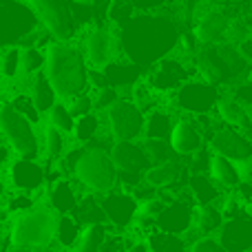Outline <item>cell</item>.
Returning a JSON list of instances; mask_svg holds the SVG:
<instances>
[{"label":"cell","instance_id":"obj_1","mask_svg":"<svg viewBox=\"0 0 252 252\" xmlns=\"http://www.w3.org/2000/svg\"><path fill=\"white\" fill-rule=\"evenodd\" d=\"M120 53L130 62L153 66L157 60L173 53L179 42V27L173 16L157 11H139L118 33Z\"/></svg>","mask_w":252,"mask_h":252},{"label":"cell","instance_id":"obj_2","mask_svg":"<svg viewBox=\"0 0 252 252\" xmlns=\"http://www.w3.org/2000/svg\"><path fill=\"white\" fill-rule=\"evenodd\" d=\"M47 62H44V73L49 82L53 84L58 97L69 100L78 93L89 89V66L84 60V53L75 49L73 44L56 40L49 42L47 49Z\"/></svg>","mask_w":252,"mask_h":252},{"label":"cell","instance_id":"obj_3","mask_svg":"<svg viewBox=\"0 0 252 252\" xmlns=\"http://www.w3.org/2000/svg\"><path fill=\"white\" fill-rule=\"evenodd\" d=\"M56 223L58 213L51 204H35L33 208L18 215V219L11 223L9 239L13 250H35L49 248L56 239Z\"/></svg>","mask_w":252,"mask_h":252},{"label":"cell","instance_id":"obj_4","mask_svg":"<svg viewBox=\"0 0 252 252\" xmlns=\"http://www.w3.org/2000/svg\"><path fill=\"white\" fill-rule=\"evenodd\" d=\"M73 177L89 188L91 192H109L118 186V166H115L111 151L102 144H87L82 146L73 168Z\"/></svg>","mask_w":252,"mask_h":252},{"label":"cell","instance_id":"obj_5","mask_svg":"<svg viewBox=\"0 0 252 252\" xmlns=\"http://www.w3.org/2000/svg\"><path fill=\"white\" fill-rule=\"evenodd\" d=\"M0 133L4 135L7 144L18 157H27V159L40 157V142L33 122L18 113L11 104L0 106Z\"/></svg>","mask_w":252,"mask_h":252},{"label":"cell","instance_id":"obj_6","mask_svg":"<svg viewBox=\"0 0 252 252\" xmlns=\"http://www.w3.org/2000/svg\"><path fill=\"white\" fill-rule=\"evenodd\" d=\"M38 25L42 22L27 0H0V47L20 44Z\"/></svg>","mask_w":252,"mask_h":252},{"label":"cell","instance_id":"obj_7","mask_svg":"<svg viewBox=\"0 0 252 252\" xmlns=\"http://www.w3.org/2000/svg\"><path fill=\"white\" fill-rule=\"evenodd\" d=\"M195 58H188L184 53L182 56L168 53L153 64V69L146 75V82L164 95H173L186 80L195 78Z\"/></svg>","mask_w":252,"mask_h":252},{"label":"cell","instance_id":"obj_8","mask_svg":"<svg viewBox=\"0 0 252 252\" xmlns=\"http://www.w3.org/2000/svg\"><path fill=\"white\" fill-rule=\"evenodd\" d=\"M111 157H113L115 166H118V182L122 184L126 190L139 184L144 179L146 168L153 164L148 157L144 144L137 139H122V142H113L111 146Z\"/></svg>","mask_w":252,"mask_h":252},{"label":"cell","instance_id":"obj_9","mask_svg":"<svg viewBox=\"0 0 252 252\" xmlns=\"http://www.w3.org/2000/svg\"><path fill=\"white\" fill-rule=\"evenodd\" d=\"M219 97H221V91L217 84H210L195 75L173 93V109H177V113L188 115L215 113Z\"/></svg>","mask_w":252,"mask_h":252},{"label":"cell","instance_id":"obj_10","mask_svg":"<svg viewBox=\"0 0 252 252\" xmlns=\"http://www.w3.org/2000/svg\"><path fill=\"white\" fill-rule=\"evenodd\" d=\"M106 126H109V135L113 137V142L139 139L144 137L146 113L133 100L120 97L106 109Z\"/></svg>","mask_w":252,"mask_h":252},{"label":"cell","instance_id":"obj_11","mask_svg":"<svg viewBox=\"0 0 252 252\" xmlns=\"http://www.w3.org/2000/svg\"><path fill=\"white\" fill-rule=\"evenodd\" d=\"M27 2L35 11L38 20L49 29L53 40L66 42V40L73 38L78 22L73 18L69 0H27Z\"/></svg>","mask_w":252,"mask_h":252},{"label":"cell","instance_id":"obj_12","mask_svg":"<svg viewBox=\"0 0 252 252\" xmlns=\"http://www.w3.org/2000/svg\"><path fill=\"white\" fill-rule=\"evenodd\" d=\"M102 210L106 215V221L115 228V230H122V228H128L130 223L137 217V206L139 201L133 197L130 190H109L102 192L100 197Z\"/></svg>","mask_w":252,"mask_h":252},{"label":"cell","instance_id":"obj_13","mask_svg":"<svg viewBox=\"0 0 252 252\" xmlns=\"http://www.w3.org/2000/svg\"><path fill=\"white\" fill-rule=\"evenodd\" d=\"M208 146L213 148V153L226 155L230 159H244V157L252 155V142L250 137L241 128L230 124H221L213 133V137L208 139Z\"/></svg>","mask_w":252,"mask_h":252},{"label":"cell","instance_id":"obj_14","mask_svg":"<svg viewBox=\"0 0 252 252\" xmlns=\"http://www.w3.org/2000/svg\"><path fill=\"white\" fill-rule=\"evenodd\" d=\"M170 146L179 157H190L192 153H197L201 146H206V137L201 133V128L197 126L195 118L188 113H179L177 122H175L173 130H170Z\"/></svg>","mask_w":252,"mask_h":252},{"label":"cell","instance_id":"obj_15","mask_svg":"<svg viewBox=\"0 0 252 252\" xmlns=\"http://www.w3.org/2000/svg\"><path fill=\"white\" fill-rule=\"evenodd\" d=\"M115 47L120 51V42L113 33L109 31V27L104 25H95L87 31L84 35V53L87 60L91 62L95 69H102L106 62L113 60L115 56Z\"/></svg>","mask_w":252,"mask_h":252},{"label":"cell","instance_id":"obj_16","mask_svg":"<svg viewBox=\"0 0 252 252\" xmlns=\"http://www.w3.org/2000/svg\"><path fill=\"white\" fill-rule=\"evenodd\" d=\"M232 18L228 16L223 9L213 7L208 11H204L192 25V33H195L199 47H210V44H221L226 38L228 25H230Z\"/></svg>","mask_w":252,"mask_h":252},{"label":"cell","instance_id":"obj_17","mask_svg":"<svg viewBox=\"0 0 252 252\" xmlns=\"http://www.w3.org/2000/svg\"><path fill=\"white\" fill-rule=\"evenodd\" d=\"M223 250L228 252H248L252 250V219L246 213L226 219L217 232Z\"/></svg>","mask_w":252,"mask_h":252},{"label":"cell","instance_id":"obj_18","mask_svg":"<svg viewBox=\"0 0 252 252\" xmlns=\"http://www.w3.org/2000/svg\"><path fill=\"white\" fill-rule=\"evenodd\" d=\"M9 179H11L16 190H29L35 192L44 184V168L35 159L18 157L9 166Z\"/></svg>","mask_w":252,"mask_h":252},{"label":"cell","instance_id":"obj_19","mask_svg":"<svg viewBox=\"0 0 252 252\" xmlns=\"http://www.w3.org/2000/svg\"><path fill=\"white\" fill-rule=\"evenodd\" d=\"M146 66L142 64H135V62H130L128 58H122V60H118V58H113L111 62H106L104 66H102V71H104V78H106V84L109 87H133V84H137L139 80H142V73Z\"/></svg>","mask_w":252,"mask_h":252},{"label":"cell","instance_id":"obj_20","mask_svg":"<svg viewBox=\"0 0 252 252\" xmlns=\"http://www.w3.org/2000/svg\"><path fill=\"white\" fill-rule=\"evenodd\" d=\"M188 188L197 204H219L226 188H221L208 173H190L188 177Z\"/></svg>","mask_w":252,"mask_h":252},{"label":"cell","instance_id":"obj_21","mask_svg":"<svg viewBox=\"0 0 252 252\" xmlns=\"http://www.w3.org/2000/svg\"><path fill=\"white\" fill-rule=\"evenodd\" d=\"M177 122V109H166V106H157L151 113H146V126H144V137H157V139H168L170 130Z\"/></svg>","mask_w":252,"mask_h":252},{"label":"cell","instance_id":"obj_22","mask_svg":"<svg viewBox=\"0 0 252 252\" xmlns=\"http://www.w3.org/2000/svg\"><path fill=\"white\" fill-rule=\"evenodd\" d=\"M49 197H51L49 204L53 206V210H56L58 215L73 213L80 201V195H78V190H75L73 182H69L66 177H60L53 182L51 190H49Z\"/></svg>","mask_w":252,"mask_h":252},{"label":"cell","instance_id":"obj_23","mask_svg":"<svg viewBox=\"0 0 252 252\" xmlns=\"http://www.w3.org/2000/svg\"><path fill=\"white\" fill-rule=\"evenodd\" d=\"M215 115H217L223 124L237 126V128H241V126L248 122V109H246L232 93H221L217 106H215Z\"/></svg>","mask_w":252,"mask_h":252},{"label":"cell","instance_id":"obj_24","mask_svg":"<svg viewBox=\"0 0 252 252\" xmlns=\"http://www.w3.org/2000/svg\"><path fill=\"white\" fill-rule=\"evenodd\" d=\"M208 175H210V177H213L221 188H226V190L235 188L237 184L241 182V179H239V173H237L235 159H230V157H226V155H219V153H213Z\"/></svg>","mask_w":252,"mask_h":252},{"label":"cell","instance_id":"obj_25","mask_svg":"<svg viewBox=\"0 0 252 252\" xmlns=\"http://www.w3.org/2000/svg\"><path fill=\"white\" fill-rule=\"evenodd\" d=\"M223 213L217 204H197L195 206V219L192 226L201 232V235H217L219 228L223 226Z\"/></svg>","mask_w":252,"mask_h":252},{"label":"cell","instance_id":"obj_26","mask_svg":"<svg viewBox=\"0 0 252 252\" xmlns=\"http://www.w3.org/2000/svg\"><path fill=\"white\" fill-rule=\"evenodd\" d=\"M115 228L111 226L109 221H100V223H87L82 226V232H80V239L75 244V248L82 252H95L102 250V244L106 241V237L113 232Z\"/></svg>","mask_w":252,"mask_h":252},{"label":"cell","instance_id":"obj_27","mask_svg":"<svg viewBox=\"0 0 252 252\" xmlns=\"http://www.w3.org/2000/svg\"><path fill=\"white\" fill-rule=\"evenodd\" d=\"M82 232V223L78 221L73 213H64L58 215V223H56V241L62 248H75Z\"/></svg>","mask_w":252,"mask_h":252},{"label":"cell","instance_id":"obj_28","mask_svg":"<svg viewBox=\"0 0 252 252\" xmlns=\"http://www.w3.org/2000/svg\"><path fill=\"white\" fill-rule=\"evenodd\" d=\"M31 95H33L35 104H38V109L42 111V113H44V111H49L53 104H56L58 93H56V89H53V84L49 82L44 69L38 71V73L33 75V80H31Z\"/></svg>","mask_w":252,"mask_h":252},{"label":"cell","instance_id":"obj_29","mask_svg":"<svg viewBox=\"0 0 252 252\" xmlns=\"http://www.w3.org/2000/svg\"><path fill=\"white\" fill-rule=\"evenodd\" d=\"M130 100H133L144 113H151L157 106H164V93L153 89L146 80H139L137 84H133V97H130Z\"/></svg>","mask_w":252,"mask_h":252},{"label":"cell","instance_id":"obj_30","mask_svg":"<svg viewBox=\"0 0 252 252\" xmlns=\"http://www.w3.org/2000/svg\"><path fill=\"white\" fill-rule=\"evenodd\" d=\"M44 62H47V53L40 47H22L18 78H33L38 71L44 69Z\"/></svg>","mask_w":252,"mask_h":252},{"label":"cell","instance_id":"obj_31","mask_svg":"<svg viewBox=\"0 0 252 252\" xmlns=\"http://www.w3.org/2000/svg\"><path fill=\"white\" fill-rule=\"evenodd\" d=\"M73 215L78 217V221L82 223V226H87V223L106 221V215H104V210H102L100 199H97V197H93V195L82 197V199L78 201V206H75Z\"/></svg>","mask_w":252,"mask_h":252},{"label":"cell","instance_id":"obj_32","mask_svg":"<svg viewBox=\"0 0 252 252\" xmlns=\"http://www.w3.org/2000/svg\"><path fill=\"white\" fill-rule=\"evenodd\" d=\"M100 118H97L95 113H87V115H80V118H75V126H73V135L75 139H78L80 144H89L93 142V139L100 137Z\"/></svg>","mask_w":252,"mask_h":252},{"label":"cell","instance_id":"obj_33","mask_svg":"<svg viewBox=\"0 0 252 252\" xmlns=\"http://www.w3.org/2000/svg\"><path fill=\"white\" fill-rule=\"evenodd\" d=\"M144 148H146L148 157L155 161H166V159H173V157H179L177 153L173 151L170 146V139H157V137H144Z\"/></svg>","mask_w":252,"mask_h":252},{"label":"cell","instance_id":"obj_34","mask_svg":"<svg viewBox=\"0 0 252 252\" xmlns=\"http://www.w3.org/2000/svg\"><path fill=\"white\" fill-rule=\"evenodd\" d=\"M135 13H137V9H135V4L130 0H111L109 9H106V20L113 22L115 27H122Z\"/></svg>","mask_w":252,"mask_h":252},{"label":"cell","instance_id":"obj_35","mask_svg":"<svg viewBox=\"0 0 252 252\" xmlns=\"http://www.w3.org/2000/svg\"><path fill=\"white\" fill-rule=\"evenodd\" d=\"M66 133H62L58 126L49 124L44 128V146H47V155L51 159H60L66 151V139H64Z\"/></svg>","mask_w":252,"mask_h":252},{"label":"cell","instance_id":"obj_36","mask_svg":"<svg viewBox=\"0 0 252 252\" xmlns=\"http://www.w3.org/2000/svg\"><path fill=\"white\" fill-rule=\"evenodd\" d=\"M49 124L58 126L62 133H73V126H75V118L73 113L69 111V104H62V102H56V104L49 109Z\"/></svg>","mask_w":252,"mask_h":252},{"label":"cell","instance_id":"obj_37","mask_svg":"<svg viewBox=\"0 0 252 252\" xmlns=\"http://www.w3.org/2000/svg\"><path fill=\"white\" fill-rule=\"evenodd\" d=\"M9 104H11L18 113L25 115L27 120H31L33 124H40V120H42V111L38 109V104H35L31 93H20V95H16Z\"/></svg>","mask_w":252,"mask_h":252},{"label":"cell","instance_id":"obj_38","mask_svg":"<svg viewBox=\"0 0 252 252\" xmlns=\"http://www.w3.org/2000/svg\"><path fill=\"white\" fill-rule=\"evenodd\" d=\"M18 71H20V49L16 44H11L0 56V73H2V78L11 80V78H18Z\"/></svg>","mask_w":252,"mask_h":252},{"label":"cell","instance_id":"obj_39","mask_svg":"<svg viewBox=\"0 0 252 252\" xmlns=\"http://www.w3.org/2000/svg\"><path fill=\"white\" fill-rule=\"evenodd\" d=\"M35 204H38V201L33 199V195H31L29 190H18L16 195H9L7 197V213L20 215V213H25V210L33 208Z\"/></svg>","mask_w":252,"mask_h":252},{"label":"cell","instance_id":"obj_40","mask_svg":"<svg viewBox=\"0 0 252 252\" xmlns=\"http://www.w3.org/2000/svg\"><path fill=\"white\" fill-rule=\"evenodd\" d=\"M66 102H69V111L73 113V118L87 115V113H91V111L95 109V97H93L91 93H87V91H82V93H78V95L69 97Z\"/></svg>","mask_w":252,"mask_h":252},{"label":"cell","instance_id":"obj_41","mask_svg":"<svg viewBox=\"0 0 252 252\" xmlns=\"http://www.w3.org/2000/svg\"><path fill=\"white\" fill-rule=\"evenodd\" d=\"M188 250L192 252H221L223 246L217 235H201L192 244H188Z\"/></svg>","mask_w":252,"mask_h":252},{"label":"cell","instance_id":"obj_42","mask_svg":"<svg viewBox=\"0 0 252 252\" xmlns=\"http://www.w3.org/2000/svg\"><path fill=\"white\" fill-rule=\"evenodd\" d=\"M115 100H120V93L115 87H104L97 91V97H95V109H109Z\"/></svg>","mask_w":252,"mask_h":252},{"label":"cell","instance_id":"obj_43","mask_svg":"<svg viewBox=\"0 0 252 252\" xmlns=\"http://www.w3.org/2000/svg\"><path fill=\"white\" fill-rule=\"evenodd\" d=\"M232 95L246 106V109H252V82H244V84H237L232 87Z\"/></svg>","mask_w":252,"mask_h":252},{"label":"cell","instance_id":"obj_44","mask_svg":"<svg viewBox=\"0 0 252 252\" xmlns=\"http://www.w3.org/2000/svg\"><path fill=\"white\" fill-rule=\"evenodd\" d=\"M137 11H157V9L166 7L168 0H130Z\"/></svg>","mask_w":252,"mask_h":252},{"label":"cell","instance_id":"obj_45","mask_svg":"<svg viewBox=\"0 0 252 252\" xmlns=\"http://www.w3.org/2000/svg\"><path fill=\"white\" fill-rule=\"evenodd\" d=\"M11 146H0V170H2L4 168V166H7V164H11Z\"/></svg>","mask_w":252,"mask_h":252},{"label":"cell","instance_id":"obj_46","mask_svg":"<svg viewBox=\"0 0 252 252\" xmlns=\"http://www.w3.org/2000/svg\"><path fill=\"white\" fill-rule=\"evenodd\" d=\"M69 2H73V4H87V7H97L102 0H69Z\"/></svg>","mask_w":252,"mask_h":252},{"label":"cell","instance_id":"obj_47","mask_svg":"<svg viewBox=\"0 0 252 252\" xmlns=\"http://www.w3.org/2000/svg\"><path fill=\"white\" fill-rule=\"evenodd\" d=\"M244 213L252 219V201H246V204H244Z\"/></svg>","mask_w":252,"mask_h":252},{"label":"cell","instance_id":"obj_48","mask_svg":"<svg viewBox=\"0 0 252 252\" xmlns=\"http://www.w3.org/2000/svg\"><path fill=\"white\" fill-rule=\"evenodd\" d=\"M248 40H252V20L248 22Z\"/></svg>","mask_w":252,"mask_h":252},{"label":"cell","instance_id":"obj_49","mask_svg":"<svg viewBox=\"0 0 252 252\" xmlns=\"http://www.w3.org/2000/svg\"><path fill=\"white\" fill-rule=\"evenodd\" d=\"M250 201H252V192H250Z\"/></svg>","mask_w":252,"mask_h":252},{"label":"cell","instance_id":"obj_50","mask_svg":"<svg viewBox=\"0 0 252 252\" xmlns=\"http://www.w3.org/2000/svg\"><path fill=\"white\" fill-rule=\"evenodd\" d=\"M0 56H2V53H0Z\"/></svg>","mask_w":252,"mask_h":252}]
</instances>
